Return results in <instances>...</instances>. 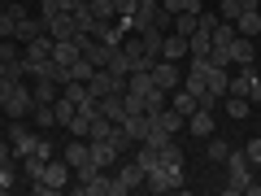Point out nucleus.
<instances>
[{"label": "nucleus", "mask_w": 261, "mask_h": 196, "mask_svg": "<svg viewBox=\"0 0 261 196\" xmlns=\"http://www.w3.org/2000/svg\"><path fill=\"white\" fill-rule=\"evenodd\" d=\"M9 144H13V157H27V153H44V157H53V144H48V135L31 131L22 118H9Z\"/></svg>", "instance_id": "nucleus-1"}, {"label": "nucleus", "mask_w": 261, "mask_h": 196, "mask_svg": "<svg viewBox=\"0 0 261 196\" xmlns=\"http://www.w3.org/2000/svg\"><path fill=\"white\" fill-rule=\"evenodd\" d=\"M70 183H74V170L65 166V157H48L44 179H35V183H31V192H35V196H53V192H65Z\"/></svg>", "instance_id": "nucleus-2"}, {"label": "nucleus", "mask_w": 261, "mask_h": 196, "mask_svg": "<svg viewBox=\"0 0 261 196\" xmlns=\"http://www.w3.org/2000/svg\"><path fill=\"white\" fill-rule=\"evenodd\" d=\"M222 166H226V175H231L226 192H231V196H244V187H248V183H252V175H257V170H252V161H248V153H244V144L226 153Z\"/></svg>", "instance_id": "nucleus-3"}, {"label": "nucleus", "mask_w": 261, "mask_h": 196, "mask_svg": "<svg viewBox=\"0 0 261 196\" xmlns=\"http://www.w3.org/2000/svg\"><path fill=\"white\" fill-rule=\"evenodd\" d=\"M183 183H187L183 166H152L148 175H144V187H148V192H157V196H166V192H183Z\"/></svg>", "instance_id": "nucleus-4"}, {"label": "nucleus", "mask_w": 261, "mask_h": 196, "mask_svg": "<svg viewBox=\"0 0 261 196\" xmlns=\"http://www.w3.org/2000/svg\"><path fill=\"white\" fill-rule=\"evenodd\" d=\"M0 109H5V118H31V109H35V92H31L27 83H13L9 96L0 101Z\"/></svg>", "instance_id": "nucleus-5"}, {"label": "nucleus", "mask_w": 261, "mask_h": 196, "mask_svg": "<svg viewBox=\"0 0 261 196\" xmlns=\"http://www.w3.org/2000/svg\"><path fill=\"white\" fill-rule=\"evenodd\" d=\"M87 92H92L96 101H100V96H109V92H126V79H118L109 65H100V70L87 79Z\"/></svg>", "instance_id": "nucleus-6"}, {"label": "nucleus", "mask_w": 261, "mask_h": 196, "mask_svg": "<svg viewBox=\"0 0 261 196\" xmlns=\"http://www.w3.org/2000/svg\"><path fill=\"white\" fill-rule=\"evenodd\" d=\"M152 83L157 87H166V92H174L178 83H183V70H178V61H166V57H157V61H152Z\"/></svg>", "instance_id": "nucleus-7"}, {"label": "nucleus", "mask_w": 261, "mask_h": 196, "mask_svg": "<svg viewBox=\"0 0 261 196\" xmlns=\"http://www.w3.org/2000/svg\"><path fill=\"white\" fill-rule=\"evenodd\" d=\"M113 179H118V183H122V192L130 196L135 187H144V166H140L135 157H126V161H122L118 170H113Z\"/></svg>", "instance_id": "nucleus-8"}, {"label": "nucleus", "mask_w": 261, "mask_h": 196, "mask_svg": "<svg viewBox=\"0 0 261 196\" xmlns=\"http://www.w3.org/2000/svg\"><path fill=\"white\" fill-rule=\"evenodd\" d=\"M96 113H105L109 122H126V92H109L96 101Z\"/></svg>", "instance_id": "nucleus-9"}, {"label": "nucleus", "mask_w": 261, "mask_h": 196, "mask_svg": "<svg viewBox=\"0 0 261 196\" xmlns=\"http://www.w3.org/2000/svg\"><path fill=\"white\" fill-rule=\"evenodd\" d=\"M44 18H39V13H35V18H31V13L27 9H22L18 13V31H13V39H18V44H31V39H35V35H44Z\"/></svg>", "instance_id": "nucleus-10"}, {"label": "nucleus", "mask_w": 261, "mask_h": 196, "mask_svg": "<svg viewBox=\"0 0 261 196\" xmlns=\"http://www.w3.org/2000/svg\"><path fill=\"white\" fill-rule=\"evenodd\" d=\"M53 44H57V39L48 35V31H44V35H35L31 44H22V57H27V65H35V61H48V57H53Z\"/></svg>", "instance_id": "nucleus-11"}, {"label": "nucleus", "mask_w": 261, "mask_h": 196, "mask_svg": "<svg viewBox=\"0 0 261 196\" xmlns=\"http://www.w3.org/2000/svg\"><path fill=\"white\" fill-rule=\"evenodd\" d=\"M61 157H65V166H70V170H79V166H87V161H92V144L70 135V144L61 149Z\"/></svg>", "instance_id": "nucleus-12"}, {"label": "nucleus", "mask_w": 261, "mask_h": 196, "mask_svg": "<svg viewBox=\"0 0 261 196\" xmlns=\"http://www.w3.org/2000/svg\"><path fill=\"white\" fill-rule=\"evenodd\" d=\"M87 144H92V161H96V166H100V170H113V166H118V161H122V153L113 149L109 140H87Z\"/></svg>", "instance_id": "nucleus-13"}, {"label": "nucleus", "mask_w": 261, "mask_h": 196, "mask_svg": "<svg viewBox=\"0 0 261 196\" xmlns=\"http://www.w3.org/2000/svg\"><path fill=\"white\" fill-rule=\"evenodd\" d=\"M187 131H192V135H196V140H209V135H214V113H209V109H196V113H187Z\"/></svg>", "instance_id": "nucleus-14"}, {"label": "nucleus", "mask_w": 261, "mask_h": 196, "mask_svg": "<svg viewBox=\"0 0 261 196\" xmlns=\"http://www.w3.org/2000/svg\"><path fill=\"white\" fill-rule=\"evenodd\" d=\"M222 109H226V118H231V122H244V118L252 113V101H248V96L226 92V96H222Z\"/></svg>", "instance_id": "nucleus-15"}, {"label": "nucleus", "mask_w": 261, "mask_h": 196, "mask_svg": "<svg viewBox=\"0 0 261 196\" xmlns=\"http://www.w3.org/2000/svg\"><path fill=\"white\" fill-rule=\"evenodd\" d=\"M79 57H83V48H79L74 39H57V44H53V61H57V65H65V70H70Z\"/></svg>", "instance_id": "nucleus-16"}, {"label": "nucleus", "mask_w": 261, "mask_h": 196, "mask_svg": "<svg viewBox=\"0 0 261 196\" xmlns=\"http://www.w3.org/2000/svg\"><path fill=\"white\" fill-rule=\"evenodd\" d=\"M161 57H166V61H183V57H187V35L170 31V35L161 39Z\"/></svg>", "instance_id": "nucleus-17"}, {"label": "nucleus", "mask_w": 261, "mask_h": 196, "mask_svg": "<svg viewBox=\"0 0 261 196\" xmlns=\"http://www.w3.org/2000/svg\"><path fill=\"white\" fill-rule=\"evenodd\" d=\"M152 122H157V127L166 131V135H178V131L187 127V118H183V113H178V109H170V105H166V109H161V113H152Z\"/></svg>", "instance_id": "nucleus-18"}, {"label": "nucleus", "mask_w": 261, "mask_h": 196, "mask_svg": "<svg viewBox=\"0 0 261 196\" xmlns=\"http://www.w3.org/2000/svg\"><path fill=\"white\" fill-rule=\"evenodd\" d=\"M231 61L235 65H252V61H257V48H252L248 35H235L231 39Z\"/></svg>", "instance_id": "nucleus-19"}, {"label": "nucleus", "mask_w": 261, "mask_h": 196, "mask_svg": "<svg viewBox=\"0 0 261 196\" xmlns=\"http://www.w3.org/2000/svg\"><path fill=\"white\" fill-rule=\"evenodd\" d=\"M44 27H48V35H53V39H70V35H74V13H57V18H44Z\"/></svg>", "instance_id": "nucleus-20"}, {"label": "nucleus", "mask_w": 261, "mask_h": 196, "mask_svg": "<svg viewBox=\"0 0 261 196\" xmlns=\"http://www.w3.org/2000/svg\"><path fill=\"white\" fill-rule=\"evenodd\" d=\"M18 166H22V175H27V183H35V179H44L48 157L44 153H27V157H18Z\"/></svg>", "instance_id": "nucleus-21"}, {"label": "nucleus", "mask_w": 261, "mask_h": 196, "mask_svg": "<svg viewBox=\"0 0 261 196\" xmlns=\"http://www.w3.org/2000/svg\"><path fill=\"white\" fill-rule=\"evenodd\" d=\"M257 31H261V9H244L240 18H235V35L257 39Z\"/></svg>", "instance_id": "nucleus-22"}, {"label": "nucleus", "mask_w": 261, "mask_h": 196, "mask_svg": "<svg viewBox=\"0 0 261 196\" xmlns=\"http://www.w3.org/2000/svg\"><path fill=\"white\" fill-rule=\"evenodd\" d=\"M170 109H178V113L187 118V113H196V109H200V101H196V96L187 92V87H174V92H170Z\"/></svg>", "instance_id": "nucleus-23"}, {"label": "nucleus", "mask_w": 261, "mask_h": 196, "mask_svg": "<svg viewBox=\"0 0 261 196\" xmlns=\"http://www.w3.org/2000/svg\"><path fill=\"white\" fill-rule=\"evenodd\" d=\"M61 96H65L70 105H74V109H79V105H87V101H96V96L87 92V83H79V79H70V83L61 87Z\"/></svg>", "instance_id": "nucleus-24"}, {"label": "nucleus", "mask_w": 261, "mask_h": 196, "mask_svg": "<svg viewBox=\"0 0 261 196\" xmlns=\"http://www.w3.org/2000/svg\"><path fill=\"white\" fill-rule=\"evenodd\" d=\"M35 105H53L57 101V92H61V83H53V79H35Z\"/></svg>", "instance_id": "nucleus-25"}, {"label": "nucleus", "mask_w": 261, "mask_h": 196, "mask_svg": "<svg viewBox=\"0 0 261 196\" xmlns=\"http://www.w3.org/2000/svg\"><path fill=\"white\" fill-rule=\"evenodd\" d=\"M226 153H231V144H226L222 135L214 131V135L205 140V157H209V161H226Z\"/></svg>", "instance_id": "nucleus-26"}, {"label": "nucleus", "mask_w": 261, "mask_h": 196, "mask_svg": "<svg viewBox=\"0 0 261 196\" xmlns=\"http://www.w3.org/2000/svg\"><path fill=\"white\" fill-rule=\"evenodd\" d=\"M31 118H35L39 131H53V127H57V109H53V105H35V109H31Z\"/></svg>", "instance_id": "nucleus-27"}, {"label": "nucleus", "mask_w": 261, "mask_h": 196, "mask_svg": "<svg viewBox=\"0 0 261 196\" xmlns=\"http://www.w3.org/2000/svg\"><path fill=\"white\" fill-rule=\"evenodd\" d=\"M109 187H113V175H109V170H100V175L83 187V196H109Z\"/></svg>", "instance_id": "nucleus-28"}, {"label": "nucleus", "mask_w": 261, "mask_h": 196, "mask_svg": "<svg viewBox=\"0 0 261 196\" xmlns=\"http://www.w3.org/2000/svg\"><path fill=\"white\" fill-rule=\"evenodd\" d=\"M87 9L96 13V22H118V9H113V0H87Z\"/></svg>", "instance_id": "nucleus-29"}, {"label": "nucleus", "mask_w": 261, "mask_h": 196, "mask_svg": "<svg viewBox=\"0 0 261 196\" xmlns=\"http://www.w3.org/2000/svg\"><path fill=\"white\" fill-rule=\"evenodd\" d=\"M209 65H218V70H231V44H214L209 48Z\"/></svg>", "instance_id": "nucleus-30"}, {"label": "nucleus", "mask_w": 261, "mask_h": 196, "mask_svg": "<svg viewBox=\"0 0 261 196\" xmlns=\"http://www.w3.org/2000/svg\"><path fill=\"white\" fill-rule=\"evenodd\" d=\"M105 65H109V70H113V75H118V79H130V70H135V65H130V57L122 53V48H118V53H113V57H109V61H105Z\"/></svg>", "instance_id": "nucleus-31"}, {"label": "nucleus", "mask_w": 261, "mask_h": 196, "mask_svg": "<svg viewBox=\"0 0 261 196\" xmlns=\"http://www.w3.org/2000/svg\"><path fill=\"white\" fill-rule=\"evenodd\" d=\"M96 70H100V65H92V61H87V57H79V61L70 65V79H79V83H87V79H92Z\"/></svg>", "instance_id": "nucleus-32"}, {"label": "nucleus", "mask_w": 261, "mask_h": 196, "mask_svg": "<svg viewBox=\"0 0 261 196\" xmlns=\"http://www.w3.org/2000/svg\"><path fill=\"white\" fill-rule=\"evenodd\" d=\"M161 166H183V149H178V144L174 140H170V144H161Z\"/></svg>", "instance_id": "nucleus-33"}, {"label": "nucleus", "mask_w": 261, "mask_h": 196, "mask_svg": "<svg viewBox=\"0 0 261 196\" xmlns=\"http://www.w3.org/2000/svg\"><path fill=\"white\" fill-rule=\"evenodd\" d=\"M53 109H57V127H70V118H74V105L65 101V96H57Z\"/></svg>", "instance_id": "nucleus-34"}, {"label": "nucleus", "mask_w": 261, "mask_h": 196, "mask_svg": "<svg viewBox=\"0 0 261 196\" xmlns=\"http://www.w3.org/2000/svg\"><path fill=\"white\" fill-rule=\"evenodd\" d=\"M196 5H205V0H161V9L174 18V13H183V9H196Z\"/></svg>", "instance_id": "nucleus-35"}, {"label": "nucleus", "mask_w": 261, "mask_h": 196, "mask_svg": "<svg viewBox=\"0 0 261 196\" xmlns=\"http://www.w3.org/2000/svg\"><path fill=\"white\" fill-rule=\"evenodd\" d=\"M244 153H248L252 170H257V175H261V135H257V140H248V144H244Z\"/></svg>", "instance_id": "nucleus-36"}, {"label": "nucleus", "mask_w": 261, "mask_h": 196, "mask_svg": "<svg viewBox=\"0 0 261 196\" xmlns=\"http://www.w3.org/2000/svg\"><path fill=\"white\" fill-rule=\"evenodd\" d=\"M218 18H222V22H235V18H240V0H222V5H218Z\"/></svg>", "instance_id": "nucleus-37"}, {"label": "nucleus", "mask_w": 261, "mask_h": 196, "mask_svg": "<svg viewBox=\"0 0 261 196\" xmlns=\"http://www.w3.org/2000/svg\"><path fill=\"white\" fill-rule=\"evenodd\" d=\"M248 101H252V105H261V70L252 75V83H248Z\"/></svg>", "instance_id": "nucleus-38"}, {"label": "nucleus", "mask_w": 261, "mask_h": 196, "mask_svg": "<svg viewBox=\"0 0 261 196\" xmlns=\"http://www.w3.org/2000/svg\"><path fill=\"white\" fill-rule=\"evenodd\" d=\"M135 5H140V0H113V9H118V18H126V13H135Z\"/></svg>", "instance_id": "nucleus-39"}, {"label": "nucleus", "mask_w": 261, "mask_h": 196, "mask_svg": "<svg viewBox=\"0 0 261 196\" xmlns=\"http://www.w3.org/2000/svg\"><path fill=\"white\" fill-rule=\"evenodd\" d=\"M9 161H18V157H13V144L0 140V166H9Z\"/></svg>", "instance_id": "nucleus-40"}, {"label": "nucleus", "mask_w": 261, "mask_h": 196, "mask_svg": "<svg viewBox=\"0 0 261 196\" xmlns=\"http://www.w3.org/2000/svg\"><path fill=\"white\" fill-rule=\"evenodd\" d=\"M244 9H261V0H240V13Z\"/></svg>", "instance_id": "nucleus-41"}, {"label": "nucleus", "mask_w": 261, "mask_h": 196, "mask_svg": "<svg viewBox=\"0 0 261 196\" xmlns=\"http://www.w3.org/2000/svg\"><path fill=\"white\" fill-rule=\"evenodd\" d=\"M61 5H65V9H70V13H74V9H79V5H83V0H61Z\"/></svg>", "instance_id": "nucleus-42"}, {"label": "nucleus", "mask_w": 261, "mask_h": 196, "mask_svg": "<svg viewBox=\"0 0 261 196\" xmlns=\"http://www.w3.org/2000/svg\"><path fill=\"white\" fill-rule=\"evenodd\" d=\"M35 5H39V0H35Z\"/></svg>", "instance_id": "nucleus-43"}]
</instances>
